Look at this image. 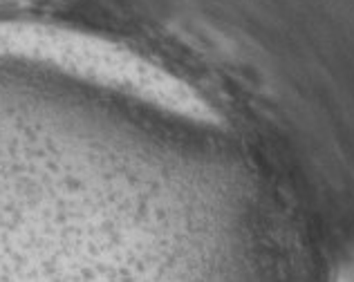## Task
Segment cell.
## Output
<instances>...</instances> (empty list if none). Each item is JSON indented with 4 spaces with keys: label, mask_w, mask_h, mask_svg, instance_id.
<instances>
[{
    "label": "cell",
    "mask_w": 354,
    "mask_h": 282,
    "mask_svg": "<svg viewBox=\"0 0 354 282\" xmlns=\"http://www.w3.org/2000/svg\"><path fill=\"white\" fill-rule=\"evenodd\" d=\"M334 282H354V258L343 262L337 278H334Z\"/></svg>",
    "instance_id": "obj_1"
}]
</instances>
